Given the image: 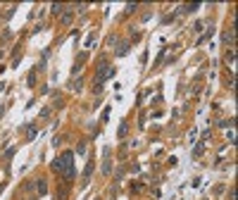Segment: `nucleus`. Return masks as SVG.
<instances>
[{"label": "nucleus", "instance_id": "obj_1", "mask_svg": "<svg viewBox=\"0 0 238 200\" xmlns=\"http://www.w3.org/2000/svg\"><path fill=\"white\" fill-rule=\"evenodd\" d=\"M72 160H74V155L72 153H64L62 155V160H55V169H57V172H64V176L67 179H72L74 176V169H72Z\"/></svg>", "mask_w": 238, "mask_h": 200}, {"label": "nucleus", "instance_id": "obj_2", "mask_svg": "<svg viewBox=\"0 0 238 200\" xmlns=\"http://www.w3.org/2000/svg\"><path fill=\"white\" fill-rule=\"evenodd\" d=\"M110 74H112V69L107 67V64H103V67H100V72H98V84H100V81H105V79L110 76Z\"/></svg>", "mask_w": 238, "mask_h": 200}, {"label": "nucleus", "instance_id": "obj_3", "mask_svg": "<svg viewBox=\"0 0 238 200\" xmlns=\"http://www.w3.org/2000/svg\"><path fill=\"white\" fill-rule=\"evenodd\" d=\"M93 164H95V162H93V160H91V162H88V167H86V174H83L86 179H88V176H91V172H93Z\"/></svg>", "mask_w": 238, "mask_h": 200}]
</instances>
